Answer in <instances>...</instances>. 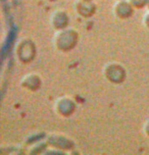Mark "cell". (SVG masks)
Here are the masks:
<instances>
[]
</instances>
